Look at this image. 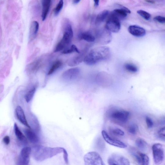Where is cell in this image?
Here are the masks:
<instances>
[{
    "mask_svg": "<svg viewBox=\"0 0 165 165\" xmlns=\"http://www.w3.org/2000/svg\"><path fill=\"white\" fill-rule=\"evenodd\" d=\"M88 48H89V46H86L82 50L81 53H80L78 55L76 56L71 59L68 62V65L70 67L77 66L84 61L85 57L88 51Z\"/></svg>",
    "mask_w": 165,
    "mask_h": 165,
    "instance_id": "obj_12",
    "label": "cell"
},
{
    "mask_svg": "<svg viewBox=\"0 0 165 165\" xmlns=\"http://www.w3.org/2000/svg\"><path fill=\"white\" fill-rule=\"evenodd\" d=\"M15 114L17 118L23 125L31 129L27 120L24 112L20 106H17L15 109Z\"/></svg>",
    "mask_w": 165,
    "mask_h": 165,
    "instance_id": "obj_15",
    "label": "cell"
},
{
    "mask_svg": "<svg viewBox=\"0 0 165 165\" xmlns=\"http://www.w3.org/2000/svg\"><path fill=\"white\" fill-rule=\"evenodd\" d=\"M130 113L123 109H114L110 111L108 116L110 119L116 123H126L128 120Z\"/></svg>",
    "mask_w": 165,
    "mask_h": 165,
    "instance_id": "obj_4",
    "label": "cell"
},
{
    "mask_svg": "<svg viewBox=\"0 0 165 165\" xmlns=\"http://www.w3.org/2000/svg\"><path fill=\"white\" fill-rule=\"evenodd\" d=\"M63 149L62 147L51 148L41 145H36L33 147L31 151L34 160L37 161L42 162L63 152Z\"/></svg>",
    "mask_w": 165,
    "mask_h": 165,
    "instance_id": "obj_2",
    "label": "cell"
},
{
    "mask_svg": "<svg viewBox=\"0 0 165 165\" xmlns=\"http://www.w3.org/2000/svg\"><path fill=\"white\" fill-rule=\"evenodd\" d=\"M94 4L95 7H97L99 5V0H94Z\"/></svg>",
    "mask_w": 165,
    "mask_h": 165,
    "instance_id": "obj_39",
    "label": "cell"
},
{
    "mask_svg": "<svg viewBox=\"0 0 165 165\" xmlns=\"http://www.w3.org/2000/svg\"><path fill=\"white\" fill-rule=\"evenodd\" d=\"M73 53H76L78 54L80 53L77 47L74 45H72L70 48L64 50L62 52V53L64 54H71Z\"/></svg>",
    "mask_w": 165,
    "mask_h": 165,
    "instance_id": "obj_27",
    "label": "cell"
},
{
    "mask_svg": "<svg viewBox=\"0 0 165 165\" xmlns=\"http://www.w3.org/2000/svg\"><path fill=\"white\" fill-rule=\"evenodd\" d=\"M138 13L146 20H148L151 18V15L148 13L142 10H139L137 11Z\"/></svg>",
    "mask_w": 165,
    "mask_h": 165,
    "instance_id": "obj_33",
    "label": "cell"
},
{
    "mask_svg": "<svg viewBox=\"0 0 165 165\" xmlns=\"http://www.w3.org/2000/svg\"><path fill=\"white\" fill-rule=\"evenodd\" d=\"M135 143L138 148L141 151L145 152L148 149V144L142 138H138L137 139Z\"/></svg>",
    "mask_w": 165,
    "mask_h": 165,
    "instance_id": "obj_23",
    "label": "cell"
},
{
    "mask_svg": "<svg viewBox=\"0 0 165 165\" xmlns=\"http://www.w3.org/2000/svg\"><path fill=\"white\" fill-rule=\"evenodd\" d=\"M51 0H42V19L44 21L48 15L50 7Z\"/></svg>",
    "mask_w": 165,
    "mask_h": 165,
    "instance_id": "obj_21",
    "label": "cell"
},
{
    "mask_svg": "<svg viewBox=\"0 0 165 165\" xmlns=\"http://www.w3.org/2000/svg\"><path fill=\"white\" fill-rule=\"evenodd\" d=\"M109 14V11L108 10H104L100 13L97 16L96 24L97 25L102 23L105 19Z\"/></svg>",
    "mask_w": 165,
    "mask_h": 165,
    "instance_id": "obj_24",
    "label": "cell"
},
{
    "mask_svg": "<svg viewBox=\"0 0 165 165\" xmlns=\"http://www.w3.org/2000/svg\"><path fill=\"white\" fill-rule=\"evenodd\" d=\"M39 28V24L37 21H34L31 24L29 31V39L31 41L36 37Z\"/></svg>",
    "mask_w": 165,
    "mask_h": 165,
    "instance_id": "obj_22",
    "label": "cell"
},
{
    "mask_svg": "<svg viewBox=\"0 0 165 165\" xmlns=\"http://www.w3.org/2000/svg\"><path fill=\"white\" fill-rule=\"evenodd\" d=\"M124 68L129 72L135 73L138 72V68L136 66L131 63H126L125 64Z\"/></svg>",
    "mask_w": 165,
    "mask_h": 165,
    "instance_id": "obj_28",
    "label": "cell"
},
{
    "mask_svg": "<svg viewBox=\"0 0 165 165\" xmlns=\"http://www.w3.org/2000/svg\"><path fill=\"white\" fill-rule=\"evenodd\" d=\"M80 72V70L79 68H70L63 73L61 76L62 78L65 81H72L78 77Z\"/></svg>",
    "mask_w": 165,
    "mask_h": 165,
    "instance_id": "obj_11",
    "label": "cell"
},
{
    "mask_svg": "<svg viewBox=\"0 0 165 165\" xmlns=\"http://www.w3.org/2000/svg\"><path fill=\"white\" fill-rule=\"evenodd\" d=\"M109 31L100 33L96 37V42L100 45H105L109 43L112 40V37Z\"/></svg>",
    "mask_w": 165,
    "mask_h": 165,
    "instance_id": "obj_13",
    "label": "cell"
},
{
    "mask_svg": "<svg viewBox=\"0 0 165 165\" xmlns=\"http://www.w3.org/2000/svg\"><path fill=\"white\" fill-rule=\"evenodd\" d=\"M152 149L155 163L157 165L160 164L163 162L164 157L162 145L160 143L155 144L152 145Z\"/></svg>",
    "mask_w": 165,
    "mask_h": 165,
    "instance_id": "obj_6",
    "label": "cell"
},
{
    "mask_svg": "<svg viewBox=\"0 0 165 165\" xmlns=\"http://www.w3.org/2000/svg\"><path fill=\"white\" fill-rule=\"evenodd\" d=\"M145 120L147 127L149 128H152L154 125V123H153L152 119L149 117L146 116Z\"/></svg>",
    "mask_w": 165,
    "mask_h": 165,
    "instance_id": "obj_34",
    "label": "cell"
},
{
    "mask_svg": "<svg viewBox=\"0 0 165 165\" xmlns=\"http://www.w3.org/2000/svg\"><path fill=\"white\" fill-rule=\"evenodd\" d=\"M105 28L110 32L113 33L118 32L121 28L120 20L112 15H111L105 25Z\"/></svg>",
    "mask_w": 165,
    "mask_h": 165,
    "instance_id": "obj_9",
    "label": "cell"
},
{
    "mask_svg": "<svg viewBox=\"0 0 165 165\" xmlns=\"http://www.w3.org/2000/svg\"><path fill=\"white\" fill-rule=\"evenodd\" d=\"M128 31L133 36L138 37H143L146 34L145 29L137 25L130 26L128 28Z\"/></svg>",
    "mask_w": 165,
    "mask_h": 165,
    "instance_id": "obj_14",
    "label": "cell"
},
{
    "mask_svg": "<svg viewBox=\"0 0 165 165\" xmlns=\"http://www.w3.org/2000/svg\"><path fill=\"white\" fill-rule=\"evenodd\" d=\"M36 91V87L34 86L31 88L26 94L25 98L26 101L27 103H29L31 101L33 98Z\"/></svg>",
    "mask_w": 165,
    "mask_h": 165,
    "instance_id": "obj_25",
    "label": "cell"
},
{
    "mask_svg": "<svg viewBox=\"0 0 165 165\" xmlns=\"http://www.w3.org/2000/svg\"><path fill=\"white\" fill-rule=\"evenodd\" d=\"M131 13L130 10L127 8L123 7L121 9L114 10L112 15L120 20L125 18L127 16V14H130Z\"/></svg>",
    "mask_w": 165,
    "mask_h": 165,
    "instance_id": "obj_16",
    "label": "cell"
},
{
    "mask_svg": "<svg viewBox=\"0 0 165 165\" xmlns=\"http://www.w3.org/2000/svg\"><path fill=\"white\" fill-rule=\"evenodd\" d=\"M42 62L38 60L28 64L27 66V71L28 73L31 74L36 72L40 67Z\"/></svg>",
    "mask_w": 165,
    "mask_h": 165,
    "instance_id": "obj_19",
    "label": "cell"
},
{
    "mask_svg": "<svg viewBox=\"0 0 165 165\" xmlns=\"http://www.w3.org/2000/svg\"><path fill=\"white\" fill-rule=\"evenodd\" d=\"M110 55V50L108 46L97 47L87 53L83 61L87 65L93 66L100 62L107 60Z\"/></svg>",
    "mask_w": 165,
    "mask_h": 165,
    "instance_id": "obj_1",
    "label": "cell"
},
{
    "mask_svg": "<svg viewBox=\"0 0 165 165\" xmlns=\"http://www.w3.org/2000/svg\"><path fill=\"white\" fill-rule=\"evenodd\" d=\"M23 131L27 138L31 143L36 144L38 142L39 139L37 135L30 129H24Z\"/></svg>",
    "mask_w": 165,
    "mask_h": 165,
    "instance_id": "obj_18",
    "label": "cell"
},
{
    "mask_svg": "<svg viewBox=\"0 0 165 165\" xmlns=\"http://www.w3.org/2000/svg\"><path fill=\"white\" fill-rule=\"evenodd\" d=\"M142 160V165H148L149 163V159L148 156L144 153L138 152Z\"/></svg>",
    "mask_w": 165,
    "mask_h": 165,
    "instance_id": "obj_31",
    "label": "cell"
},
{
    "mask_svg": "<svg viewBox=\"0 0 165 165\" xmlns=\"http://www.w3.org/2000/svg\"><path fill=\"white\" fill-rule=\"evenodd\" d=\"M145 1L146 2L151 4H154L155 2L154 1V0H145Z\"/></svg>",
    "mask_w": 165,
    "mask_h": 165,
    "instance_id": "obj_40",
    "label": "cell"
},
{
    "mask_svg": "<svg viewBox=\"0 0 165 165\" xmlns=\"http://www.w3.org/2000/svg\"><path fill=\"white\" fill-rule=\"evenodd\" d=\"M14 132L18 142L22 145H26L28 143L27 138L20 130L16 123L14 125Z\"/></svg>",
    "mask_w": 165,
    "mask_h": 165,
    "instance_id": "obj_17",
    "label": "cell"
},
{
    "mask_svg": "<svg viewBox=\"0 0 165 165\" xmlns=\"http://www.w3.org/2000/svg\"><path fill=\"white\" fill-rule=\"evenodd\" d=\"M80 40H85L88 43H93L95 42L96 37L90 32L86 31L80 34L79 36Z\"/></svg>",
    "mask_w": 165,
    "mask_h": 165,
    "instance_id": "obj_20",
    "label": "cell"
},
{
    "mask_svg": "<svg viewBox=\"0 0 165 165\" xmlns=\"http://www.w3.org/2000/svg\"><path fill=\"white\" fill-rule=\"evenodd\" d=\"M109 131L111 133L117 136H123L125 133L121 129L116 127H110Z\"/></svg>",
    "mask_w": 165,
    "mask_h": 165,
    "instance_id": "obj_26",
    "label": "cell"
},
{
    "mask_svg": "<svg viewBox=\"0 0 165 165\" xmlns=\"http://www.w3.org/2000/svg\"><path fill=\"white\" fill-rule=\"evenodd\" d=\"M64 5V0H60L54 10V14L57 16L61 12Z\"/></svg>",
    "mask_w": 165,
    "mask_h": 165,
    "instance_id": "obj_30",
    "label": "cell"
},
{
    "mask_svg": "<svg viewBox=\"0 0 165 165\" xmlns=\"http://www.w3.org/2000/svg\"><path fill=\"white\" fill-rule=\"evenodd\" d=\"M158 134L161 136L165 137V127H162L159 130Z\"/></svg>",
    "mask_w": 165,
    "mask_h": 165,
    "instance_id": "obj_37",
    "label": "cell"
},
{
    "mask_svg": "<svg viewBox=\"0 0 165 165\" xmlns=\"http://www.w3.org/2000/svg\"><path fill=\"white\" fill-rule=\"evenodd\" d=\"M138 130V127L137 125L135 124H132L129 126L128 128V132L133 135L136 134Z\"/></svg>",
    "mask_w": 165,
    "mask_h": 165,
    "instance_id": "obj_32",
    "label": "cell"
},
{
    "mask_svg": "<svg viewBox=\"0 0 165 165\" xmlns=\"http://www.w3.org/2000/svg\"><path fill=\"white\" fill-rule=\"evenodd\" d=\"M108 162L110 165H130V162L128 159L122 155L113 154L108 157Z\"/></svg>",
    "mask_w": 165,
    "mask_h": 165,
    "instance_id": "obj_8",
    "label": "cell"
},
{
    "mask_svg": "<svg viewBox=\"0 0 165 165\" xmlns=\"http://www.w3.org/2000/svg\"><path fill=\"white\" fill-rule=\"evenodd\" d=\"M30 147H26L21 150L17 160V164L27 165L30 162V155L31 152Z\"/></svg>",
    "mask_w": 165,
    "mask_h": 165,
    "instance_id": "obj_7",
    "label": "cell"
},
{
    "mask_svg": "<svg viewBox=\"0 0 165 165\" xmlns=\"http://www.w3.org/2000/svg\"><path fill=\"white\" fill-rule=\"evenodd\" d=\"M103 138L105 142L109 144L119 148H124L127 146L120 140L115 139L111 137L108 134L105 130L102 131Z\"/></svg>",
    "mask_w": 165,
    "mask_h": 165,
    "instance_id": "obj_10",
    "label": "cell"
},
{
    "mask_svg": "<svg viewBox=\"0 0 165 165\" xmlns=\"http://www.w3.org/2000/svg\"><path fill=\"white\" fill-rule=\"evenodd\" d=\"M85 165H105L102 159L98 153L91 152L87 153L84 158Z\"/></svg>",
    "mask_w": 165,
    "mask_h": 165,
    "instance_id": "obj_5",
    "label": "cell"
},
{
    "mask_svg": "<svg viewBox=\"0 0 165 165\" xmlns=\"http://www.w3.org/2000/svg\"><path fill=\"white\" fill-rule=\"evenodd\" d=\"M154 20L160 23H165V17L161 16H156L154 18Z\"/></svg>",
    "mask_w": 165,
    "mask_h": 165,
    "instance_id": "obj_35",
    "label": "cell"
},
{
    "mask_svg": "<svg viewBox=\"0 0 165 165\" xmlns=\"http://www.w3.org/2000/svg\"><path fill=\"white\" fill-rule=\"evenodd\" d=\"M3 142L6 145H9L10 143V138L8 136H6L3 138Z\"/></svg>",
    "mask_w": 165,
    "mask_h": 165,
    "instance_id": "obj_38",
    "label": "cell"
},
{
    "mask_svg": "<svg viewBox=\"0 0 165 165\" xmlns=\"http://www.w3.org/2000/svg\"><path fill=\"white\" fill-rule=\"evenodd\" d=\"M81 0H73V3L74 4H78Z\"/></svg>",
    "mask_w": 165,
    "mask_h": 165,
    "instance_id": "obj_41",
    "label": "cell"
},
{
    "mask_svg": "<svg viewBox=\"0 0 165 165\" xmlns=\"http://www.w3.org/2000/svg\"><path fill=\"white\" fill-rule=\"evenodd\" d=\"M73 36V32L72 26L68 23L65 28L63 38L57 45L54 52H57L67 49V47L71 44Z\"/></svg>",
    "mask_w": 165,
    "mask_h": 165,
    "instance_id": "obj_3",
    "label": "cell"
},
{
    "mask_svg": "<svg viewBox=\"0 0 165 165\" xmlns=\"http://www.w3.org/2000/svg\"><path fill=\"white\" fill-rule=\"evenodd\" d=\"M62 63L61 62L58 61L56 62L53 65L48 73V75H50L54 73L62 65Z\"/></svg>",
    "mask_w": 165,
    "mask_h": 165,
    "instance_id": "obj_29",
    "label": "cell"
},
{
    "mask_svg": "<svg viewBox=\"0 0 165 165\" xmlns=\"http://www.w3.org/2000/svg\"><path fill=\"white\" fill-rule=\"evenodd\" d=\"M63 157L65 162L68 164V154L66 150L64 148L63 149Z\"/></svg>",
    "mask_w": 165,
    "mask_h": 165,
    "instance_id": "obj_36",
    "label": "cell"
}]
</instances>
